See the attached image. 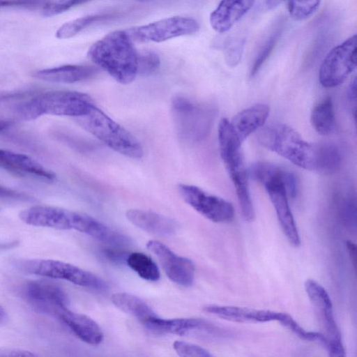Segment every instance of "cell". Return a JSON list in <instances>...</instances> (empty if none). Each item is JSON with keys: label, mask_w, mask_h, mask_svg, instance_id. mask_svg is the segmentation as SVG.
<instances>
[{"label": "cell", "mask_w": 357, "mask_h": 357, "mask_svg": "<svg viewBox=\"0 0 357 357\" xmlns=\"http://www.w3.org/2000/svg\"><path fill=\"white\" fill-rule=\"evenodd\" d=\"M313 171L324 175H331L340 168L342 156L338 147L329 142L314 144Z\"/></svg>", "instance_id": "d4e9b609"}, {"label": "cell", "mask_w": 357, "mask_h": 357, "mask_svg": "<svg viewBox=\"0 0 357 357\" xmlns=\"http://www.w3.org/2000/svg\"><path fill=\"white\" fill-rule=\"evenodd\" d=\"M2 355V347L0 348V357H1Z\"/></svg>", "instance_id": "7bdbcfd3"}, {"label": "cell", "mask_w": 357, "mask_h": 357, "mask_svg": "<svg viewBox=\"0 0 357 357\" xmlns=\"http://www.w3.org/2000/svg\"><path fill=\"white\" fill-rule=\"evenodd\" d=\"M78 124L112 150L132 158H141L140 142L128 130L95 106L89 112L75 118Z\"/></svg>", "instance_id": "8992f818"}, {"label": "cell", "mask_w": 357, "mask_h": 357, "mask_svg": "<svg viewBox=\"0 0 357 357\" xmlns=\"http://www.w3.org/2000/svg\"><path fill=\"white\" fill-rule=\"evenodd\" d=\"M0 168L13 174L31 176L52 182L56 175L36 160L25 154L0 149Z\"/></svg>", "instance_id": "2e32d148"}, {"label": "cell", "mask_w": 357, "mask_h": 357, "mask_svg": "<svg viewBox=\"0 0 357 357\" xmlns=\"http://www.w3.org/2000/svg\"><path fill=\"white\" fill-rule=\"evenodd\" d=\"M126 31H112L93 43L89 58L123 84L132 82L137 75V52Z\"/></svg>", "instance_id": "7a4b0ae2"}, {"label": "cell", "mask_w": 357, "mask_h": 357, "mask_svg": "<svg viewBox=\"0 0 357 357\" xmlns=\"http://www.w3.org/2000/svg\"><path fill=\"white\" fill-rule=\"evenodd\" d=\"M173 348L182 357H211L213 355L206 349L184 341H175Z\"/></svg>", "instance_id": "1f68e13d"}, {"label": "cell", "mask_w": 357, "mask_h": 357, "mask_svg": "<svg viewBox=\"0 0 357 357\" xmlns=\"http://www.w3.org/2000/svg\"><path fill=\"white\" fill-rule=\"evenodd\" d=\"M198 29L199 24L195 20L175 16L125 31L132 41L159 43L195 33Z\"/></svg>", "instance_id": "30bf717a"}, {"label": "cell", "mask_w": 357, "mask_h": 357, "mask_svg": "<svg viewBox=\"0 0 357 357\" xmlns=\"http://www.w3.org/2000/svg\"><path fill=\"white\" fill-rule=\"evenodd\" d=\"M14 6L13 0H0V8Z\"/></svg>", "instance_id": "b9f144b4"}, {"label": "cell", "mask_w": 357, "mask_h": 357, "mask_svg": "<svg viewBox=\"0 0 357 357\" xmlns=\"http://www.w3.org/2000/svg\"><path fill=\"white\" fill-rule=\"evenodd\" d=\"M249 176L264 186L284 235L293 245H299L298 231L288 202V196L294 198L298 193L296 175L278 165L257 162L250 167Z\"/></svg>", "instance_id": "6da1fadb"}, {"label": "cell", "mask_w": 357, "mask_h": 357, "mask_svg": "<svg viewBox=\"0 0 357 357\" xmlns=\"http://www.w3.org/2000/svg\"><path fill=\"white\" fill-rule=\"evenodd\" d=\"M14 6L24 8L45 7L52 0H13Z\"/></svg>", "instance_id": "d590c367"}, {"label": "cell", "mask_w": 357, "mask_h": 357, "mask_svg": "<svg viewBox=\"0 0 357 357\" xmlns=\"http://www.w3.org/2000/svg\"><path fill=\"white\" fill-rule=\"evenodd\" d=\"M12 125V122L10 121L0 119V132L6 130Z\"/></svg>", "instance_id": "60d3db41"}, {"label": "cell", "mask_w": 357, "mask_h": 357, "mask_svg": "<svg viewBox=\"0 0 357 357\" xmlns=\"http://www.w3.org/2000/svg\"><path fill=\"white\" fill-rule=\"evenodd\" d=\"M0 199L24 202H30L33 199L26 194L1 185H0Z\"/></svg>", "instance_id": "e575fe53"}, {"label": "cell", "mask_w": 357, "mask_h": 357, "mask_svg": "<svg viewBox=\"0 0 357 357\" xmlns=\"http://www.w3.org/2000/svg\"><path fill=\"white\" fill-rule=\"evenodd\" d=\"M306 293L318 311L325 330L330 346L327 351L331 356H344V349L342 343L340 332L336 324L331 298L326 290L319 282L308 279L305 282Z\"/></svg>", "instance_id": "7c38bea8"}, {"label": "cell", "mask_w": 357, "mask_h": 357, "mask_svg": "<svg viewBox=\"0 0 357 357\" xmlns=\"http://www.w3.org/2000/svg\"><path fill=\"white\" fill-rule=\"evenodd\" d=\"M83 342L98 345L102 341L103 333L100 326L89 317L63 309L57 315Z\"/></svg>", "instance_id": "44dd1931"}, {"label": "cell", "mask_w": 357, "mask_h": 357, "mask_svg": "<svg viewBox=\"0 0 357 357\" xmlns=\"http://www.w3.org/2000/svg\"><path fill=\"white\" fill-rule=\"evenodd\" d=\"M255 0H221L210 15L211 27L218 33L229 31L254 5Z\"/></svg>", "instance_id": "d6986e66"}, {"label": "cell", "mask_w": 357, "mask_h": 357, "mask_svg": "<svg viewBox=\"0 0 357 357\" xmlns=\"http://www.w3.org/2000/svg\"><path fill=\"white\" fill-rule=\"evenodd\" d=\"M357 36L354 35L333 48L322 61L319 80L326 88L341 84L356 67Z\"/></svg>", "instance_id": "9c48e42d"}, {"label": "cell", "mask_w": 357, "mask_h": 357, "mask_svg": "<svg viewBox=\"0 0 357 357\" xmlns=\"http://www.w3.org/2000/svg\"><path fill=\"white\" fill-rule=\"evenodd\" d=\"M160 64V58L154 52L145 51L138 54L137 75H149L159 68Z\"/></svg>", "instance_id": "4dcf8cb0"}, {"label": "cell", "mask_w": 357, "mask_h": 357, "mask_svg": "<svg viewBox=\"0 0 357 357\" xmlns=\"http://www.w3.org/2000/svg\"><path fill=\"white\" fill-rule=\"evenodd\" d=\"M243 40H236L231 42L226 48L225 59L227 63L231 66H236L241 61L243 50Z\"/></svg>", "instance_id": "836d02e7"}, {"label": "cell", "mask_w": 357, "mask_h": 357, "mask_svg": "<svg viewBox=\"0 0 357 357\" xmlns=\"http://www.w3.org/2000/svg\"><path fill=\"white\" fill-rule=\"evenodd\" d=\"M310 121L313 128L321 135H328L334 131L335 116L331 97L325 98L313 107Z\"/></svg>", "instance_id": "484cf974"}, {"label": "cell", "mask_w": 357, "mask_h": 357, "mask_svg": "<svg viewBox=\"0 0 357 357\" xmlns=\"http://www.w3.org/2000/svg\"><path fill=\"white\" fill-rule=\"evenodd\" d=\"M111 301L116 307L137 319L144 326L158 316L142 299L128 293H115Z\"/></svg>", "instance_id": "cb8c5ba5"}, {"label": "cell", "mask_w": 357, "mask_h": 357, "mask_svg": "<svg viewBox=\"0 0 357 357\" xmlns=\"http://www.w3.org/2000/svg\"><path fill=\"white\" fill-rule=\"evenodd\" d=\"M139 1H149V0H139Z\"/></svg>", "instance_id": "ee69618b"}, {"label": "cell", "mask_w": 357, "mask_h": 357, "mask_svg": "<svg viewBox=\"0 0 357 357\" xmlns=\"http://www.w3.org/2000/svg\"><path fill=\"white\" fill-rule=\"evenodd\" d=\"M178 192L185 203L212 222L224 223L234 219V207L223 198L197 186L184 183L178 185Z\"/></svg>", "instance_id": "8fae6325"}, {"label": "cell", "mask_w": 357, "mask_h": 357, "mask_svg": "<svg viewBox=\"0 0 357 357\" xmlns=\"http://www.w3.org/2000/svg\"><path fill=\"white\" fill-rule=\"evenodd\" d=\"M16 266L22 272L61 279L75 284L94 289L103 290L107 284L93 273L73 264L55 259H26L16 261Z\"/></svg>", "instance_id": "ba28073f"}, {"label": "cell", "mask_w": 357, "mask_h": 357, "mask_svg": "<svg viewBox=\"0 0 357 357\" xmlns=\"http://www.w3.org/2000/svg\"><path fill=\"white\" fill-rule=\"evenodd\" d=\"M127 219L139 229L158 236H171L179 228L173 218L144 209L132 208L126 211Z\"/></svg>", "instance_id": "ac0fdd59"}, {"label": "cell", "mask_w": 357, "mask_h": 357, "mask_svg": "<svg viewBox=\"0 0 357 357\" xmlns=\"http://www.w3.org/2000/svg\"><path fill=\"white\" fill-rule=\"evenodd\" d=\"M83 213L51 206H34L22 211L19 217L24 223L56 229L77 230Z\"/></svg>", "instance_id": "5bb4252c"}, {"label": "cell", "mask_w": 357, "mask_h": 357, "mask_svg": "<svg viewBox=\"0 0 357 357\" xmlns=\"http://www.w3.org/2000/svg\"><path fill=\"white\" fill-rule=\"evenodd\" d=\"M24 298L36 311L58 315L67 307L68 299L64 290L48 280L28 282L23 287Z\"/></svg>", "instance_id": "4fadbf2b"}, {"label": "cell", "mask_w": 357, "mask_h": 357, "mask_svg": "<svg viewBox=\"0 0 357 357\" xmlns=\"http://www.w3.org/2000/svg\"><path fill=\"white\" fill-rule=\"evenodd\" d=\"M264 147L305 169L313 171L314 144L306 142L294 129L282 123L261 128L257 135Z\"/></svg>", "instance_id": "5b68a950"}, {"label": "cell", "mask_w": 357, "mask_h": 357, "mask_svg": "<svg viewBox=\"0 0 357 357\" xmlns=\"http://www.w3.org/2000/svg\"><path fill=\"white\" fill-rule=\"evenodd\" d=\"M126 261L128 266L144 280L154 282L160 278L158 266L144 253L132 252L127 256Z\"/></svg>", "instance_id": "4316f807"}, {"label": "cell", "mask_w": 357, "mask_h": 357, "mask_svg": "<svg viewBox=\"0 0 357 357\" xmlns=\"http://www.w3.org/2000/svg\"><path fill=\"white\" fill-rule=\"evenodd\" d=\"M203 310L208 314L238 323L279 322L283 313L269 310L220 305H206L203 307Z\"/></svg>", "instance_id": "e0dca14e"}, {"label": "cell", "mask_w": 357, "mask_h": 357, "mask_svg": "<svg viewBox=\"0 0 357 357\" xmlns=\"http://www.w3.org/2000/svg\"><path fill=\"white\" fill-rule=\"evenodd\" d=\"M172 109L176 130L182 138L196 142L210 132L215 116L213 107L178 96L172 100Z\"/></svg>", "instance_id": "52a82bcc"}, {"label": "cell", "mask_w": 357, "mask_h": 357, "mask_svg": "<svg viewBox=\"0 0 357 357\" xmlns=\"http://www.w3.org/2000/svg\"><path fill=\"white\" fill-rule=\"evenodd\" d=\"M284 0H259L257 8L261 11H268L278 7Z\"/></svg>", "instance_id": "8d00e7d4"}, {"label": "cell", "mask_w": 357, "mask_h": 357, "mask_svg": "<svg viewBox=\"0 0 357 357\" xmlns=\"http://www.w3.org/2000/svg\"><path fill=\"white\" fill-rule=\"evenodd\" d=\"M218 141L220 155L234 185L243 217L248 222L252 221L255 211L250 195L248 170L241 151L242 143L227 119H221L219 123Z\"/></svg>", "instance_id": "277c9868"}, {"label": "cell", "mask_w": 357, "mask_h": 357, "mask_svg": "<svg viewBox=\"0 0 357 357\" xmlns=\"http://www.w3.org/2000/svg\"><path fill=\"white\" fill-rule=\"evenodd\" d=\"M87 1L89 0H57L50 1L43 8V14L47 17L54 16Z\"/></svg>", "instance_id": "d6a6232c"}, {"label": "cell", "mask_w": 357, "mask_h": 357, "mask_svg": "<svg viewBox=\"0 0 357 357\" xmlns=\"http://www.w3.org/2000/svg\"><path fill=\"white\" fill-rule=\"evenodd\" d=\"M146 247L158 258L167 276L173 282L185 287L193 284L195 266L190 259L178 255L158 241H149Z\"/></svg>", "instance_id": "9a60e30c"}, {"label": "cell", "mask_w": 357, "mask_h": 357, "mask_svg": "<svg viewBox=\"0 0 357 357\" xmlns=\"http://www.w3.org/2000/svg\"><path fill=\"white\" fill-rule=\"evenodd\" d=\"M114 16V13H102L79 17L61 25L56 31L55 36L59 39L70 38L90 25L112 19Z\"/></svg>", "instance_id": "83f0119b"}, {"label": "cell", "mask_w": 357, "mask_h": 357, "mask_svg": "<svg viewBox=\"0 0 357 357\" xmlns=\"http://www.w3.org/2000/svg\"><path fill=\"white\" fill-rule=\"evenodd\" d=\"M94 105L91 97L73 91H52L41 93L21 102L15 109L24 120L43 115L79 117L87 114Z\"/></svg>", "instance_id": "3957f363"}, {"label": "cell", "mask_w": 357, "mask_h": 357, "mask_svg": "<svg viewBox=\"0 0 357 357\" xmlns=\"http://www.w3.org/2000/svg\"><path fill=\"white\" fill-rule=\"evenodd\" d=\"M8 314L6 310L0 305V324H4L7 321Z\"/></svg>", "instance_id": "ab89813d"}, {"label": "cell", "mask_w": 357, "mask_h": 357, "mask_svg": "<svg viewBox=\"0 0 357 357\" xmlns=\"http://www.w3.org/2000/svg\"><path fill=\"white\" fill-rule=\"evenodd\" d=\"M356 78L354 77L351 82L347 91L348 99L356 107Z\"/></svg>", "instance_id": "74e56055"}, {"label": "cell", "mask_w": 357, "mask_h": 357, "mask_svg": "<svg viewBox=\"0 0 357 357\" xmlns=\"http://www.w3.org/2000/svg\"><path fill=\"white\" fill-rule=\"evenodd\" d=\"M148 329L160 333L183 335L195 330H209L212 326L205 320L197 318L162 319L158 316L146 326Z\"/></svg>", "instance_id": "603a6c76"}, {"label": "cell", "mask_w": 357, "mask_h": 357, "mask_svg": "<svg viewBox=\"0 0 357 357\" xmlns=\"http://www.w3.org/2000/svg\"><path fill=\"white\" fill-rule=\"evenodd\" d=\"M347 247L351 257V261L355 263L356 261V245L351 241L347 242Z\"/></svg>", "instance_id": "f35d334b"}, {"label": "cell", "mask_w": 357, "mask_h": 357, "mask_svg": "<svg viewBox=\"0 0 357 357\" xmlns=\"http://www.w3.org/2000/svg\"><path fill=\"white\" fill-rule=\"evenodd\" d=\"M291 17L303 20L310 17L319 8L321 0H287Z\"/></svg>", "instance_id": "f1b7e54d"}, {"label": "cell", "mask_w": 357, "mask_h": 357, "mask_svg": "<svg viewBox=\"0 0 357 357\" xmlns=\"http://www.w3.org/2000/svg\"><path fill=\"white\" fill-rule=\"evenodd\" d=\"M98 73V69L94 66L65 65L38 70L33 76L49 82L72 84L91 79Z\"/></svg>", "instance_id": "7402d4cb"}, {"label": "cell", "mask_w": 357, "mask_h": 357, "mask_svg": "<svg viewBox=\"0 0 357 357\" xmlns=\"http://www.w3.org/2000/svg\"><path fill=\"white\" fill-rule=\"evenodd\" d=\"M270 113L266 104H255L236 114L230 122L232 129L242 143L250 135L265 124Z\"/></svg>", "instance_id": "ffe728a7"}, {"label": "cell", "mask_w": 357, "mask_h": 357, "mask_svg": "<svg viewBox=\"0 0 357 357\" xmlns=\"http://www.w3.org/2000/svg\"><path fill=\"white\" fill-rule=\"evenodd\" d=\"M280 33L281 31L278 30L264 44L253 62L250 70V77H252L257 74L262 65L268 58L279 39Z\"/></svg>", "instance_id": "f546056e"}]
</instances>
